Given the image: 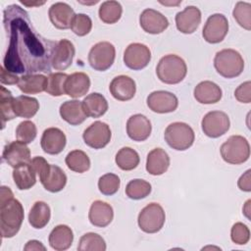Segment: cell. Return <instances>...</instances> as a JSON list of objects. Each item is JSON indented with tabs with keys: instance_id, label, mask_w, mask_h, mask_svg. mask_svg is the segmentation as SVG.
Returning <instances> with one entry per match:
<instances>
[{
	"instance_id": "37",
	"label": "cell",
	"mask_w": 251,
	"mask_h": 251,
	"mask_svg": "<svg viewBox=\"0 0 251 251\" xmlns=\"http://www.w3.org/2000/svg\"><path fill=\"white\" fill-rule=\"evenodd\" d=\"M151 192V184L140 178L130 180L126 186V194L133 200H140L147 197Z\"/></svg>"
},
{
	"instance_id": "17",
	"label": "cell",
	"mask_w": 251,
	"mask_h": 251,
	"mask_svg": "<svg viewBox=\"0 0 251 251\" xmlns=\"http://www.w3.org/2000/svg\"><path fill=\"white\" fill-rule=\"evenodd\" d=\"M48 16L52 25L58 29H68L75 16L73 8L65 2H57L50 6Z\"/></svg>"
},
{
	"instance_id": "3",
	"label": "cell",
	"mask_w": 251,
	"mask_h": 251,
	"mask_svg": "<svg viewBox=\"0 0 251 251\" xmlns=\"http://www.w3.org/2000/svg\"><path fill=\"white\" fill-rule=\"evenodd\" d=\"M29 163L38 175L41 184L47 191L53 193L59 192L66 186L67 176L60 167L48 164V162L40 156L32 158Z\"/></svg>"
},
{
	"instance_id": "43",
	"label": "cell",
	"mask_w": 251,
	"mask_h": 251,
	"mask_svg": "<svg viewBox=\"0 0 251 251\" xmlns=\"http://www.w3.org/2000/svg\"><path fill=\"white\" fill-rule=\"evenodd\" d=\"M37 134V129L35 125L30 121H24L19 124L16 128V136L17 139L28 144L31 143Z\"/></svg>"
},
{
	"instance_id": "12",
	"label": "cell",
	"mask_w": 251,
	"mask_h": 251,
	"mask_svg": "<svg viewBox=\"0 0 251 251\" xmlns=\"http://www.w3.org/2000/svg\"><path fill=\"white\" fill-rule=\"evenodd\" d=\"M112 133L110 126L103 122L96 121L91 124L82 134L86 145L94 149L104 148L111 140Z\"/></svg>"
},
{
	"instance_id": "47",
	"label": "cell",
	"mask_w": 251,
	"mask_h": 251,
	"mask_svg": "<svg viewBox=\"0 0 251 251\" xmlns=\"http://www.w3.org/2000/svg\"><path fill=\"white\" fill-rule=\"evenodd\" d=\"M1 70V76H0V80L2 84H16L19 82L20 77H18V75L8 70H6L4 68V66H2L0 68Z\"/></svg>"
},
{
	"instance_id": "11",
	"label": "cell",
	"mask_w": 251,
	"mask_h": 251,
	"mask_svg": "<svg viewBox=\"0 0 251 251\" xmlns=\"http://www.w3.org/2000/svg\"><path fill=\"white\" fill-rule=\"evenodd\" d=\"M228 31V22L223 14L210 16L203 27L202 35L208 43H219L224 40Z\"/></svg>"
},
{
	"instance_id": "7",
	"label": "cell",
	"mask_w": 251,
	"mask_h": 251,
	"mask_svg": "<svg viewBox=\"0 0 251 251\" xmlns=\"http://www.w3.org/2000/svg\"><path fill=\"white\" fill-rule=\"evenodd\" d=\"M221 155L225 162L239 165L246 162L250 156V145L241 135H231L221 146Z\"/></svg>"
},
{
	"instance_id": "29",
	"label": "cell",
	"mask_w": 251,
	"mask_h": 251,
	"mask_svg": "<svg viewBox=\"0 0 251 251\" xmlns=\"http://www.w3.org/2000/svg\"><path fill=\"white\" fill-rule=\"evenodd\" d=\"M36 173L30 163H25L13 171V179L16 186L21 190H26L31 188L36 182Z\"/></svg>"
},
{
	"instance_id": "9",
	"label": "cell",
	"mask_w": 251,
	"mask_h": 251,
	"mask_svg": "<svg viewBox=\"0 0 251 251\" xmlns=\"http://www.w3.org/2000/svg\"><path fill=\"white\" fill-rule=\"evenodd\" d=\"M115 57L114 45L108 41H101L91 47L88 53V63L95 71L104 72L113 65Z\"/></svg>"
},
{
	"instance_id": "22",
	"label": "cell",
	"mask_w": 251,
	"mask_h": 251,
	"mask_svg": "<svg viewBox=\"0 0 251 251\" xmlns=\"http://www.w3.org/2000/svg\"><path fill=\"white\" fill-rule=\"evenodd\" d=\"M75 46L68 39H61L57 42L53 53L52 67L57 71H64L68 69L75 57Z\"/></svg>"
},
{
	"instance_id": "26",
	"label": "cell",
	"mask_w": 251,
	"mask_h": 251,
	"mask_svg": "<svg viewBox=\"0 0 251 251\" xmlns=\"http://www.w3.org/2000/svg\"><path fill=\"white\" fill-rule=\"evenodd\" d=\"M60 115L64 121L72 126L80 125L87 118L82 102L78 100H69L64 102L60 106Z\"/></svg>"
},
{
	"instance_id": "46",
	"label": "cell",
	"mask_w": 251,
	"mask_h": 251,
	"mask_svg": "<svg viewBox=\"0 0 251 251\" xmlns=\"http://www.w3.org/2000/svg\"><path fill=\"white\" fill-rule=\"evenodd\" d=\"M235 98L241 103L251 102V82L245 81L241 83L234 91Z\"/></svg>"
},
{
	"instance_id": "2",
	"label": "cell",
	"mask_w": 251,
	"mask_h": 251,
	"mask_svg": "<svg viewBox=\"0 0 251 251\" xmlns=\"http://www.w3.org/2000/svg\"><path fill=\"white\" fill-rule=\"evenodd\" d=\"M24 207L14 197L0 201V229L3 238L16 235L24 221Z\"/></svg>"
},
{
	"instance_id": "24",
	"label": "cell",
	"mask_w": 251,
	"mask_h": 251,
	"mask_svg": "<svg viewBox=\"0 0 251 251\" xmlns=\"http://www.w3.org/2000/svg\"><path fill=\"white\" fill-rule=\"evenodd\" d=\"M90 87L89 76L82 72L69 75L65 83V92L73 98H79L87 93Z\"/></svg>"
},
{
	"instance_id": "35",
	"label": "cell",
	"mask_w": 251,
	"mask_h": 251,
	"mask_svg": "<svg viewBox=\"0 0 251 251\" xmlns=\"http://www.w3.org/2000/svg\"><path fill=\"white\" fill-rule=\"evenodd\" d=\"M67 167L75 173L82 174L89 170L90 168V159L85 152L81 150H73L71 151L65 159Z\"/></svg>"
},
{
	"instance_id": "44",
	"label": "cell",
	"mask_w": 251,
	"mask_h": 251,
	"mask_svg": "<svg viewBox=\"0 0 251 251\" xmlns=\"http://www.w3.org/2000/svg\"><path fill=\"white\" fill-rule=\"evenodd\" d=\"M71 28L75 34L84 36L90 32L92 28V21L90 17L85 14H76L74 17Z\"/></svg>"
},
{
	"instance_id": "25",
	"label": "cell",
	"mask_w": 251,
	"mask_h": 251,
	"mask_svg": "<svg viewBox=\"0 0 251 251\" xmlns=\"http://www.w3.org/2000/svg\"><path fill=\"white\" fill-rule=\"evenodd\" d=\"M194 98L201 104H214L221 100L223 92L221 87L210 80L199 82L193 91Z\"/></svg>"
},
{
	"instance_id": "23",
	"label": "cell",
	"mask_w": 251,
	"mask_h": 251,
	"mask_svg": "<svg viewBox=\"0 0 251 251\" xmlns=\"http://www.w3.org/2000/svg\"><path fill=\"white\" fill-rule=\"evenodd\" d=\"M114 218V211L110 204L96 200L94 201L89 209L88 219L89 222L98 227H105L111 224Z\"/></svg>"
},
{
	"instance_id": "36",
	"label": "cell",
	"mask_w": 251,
	"mask_h": 251,
	"mask_svg": "<svg viewBox=\"0 0 251 251\" xmlns=\"http://www.w3.org/2000/svg\"><path fill=\"white\" fill-rule=\"evenodd\" d=\"M117 166L123 171H131L139 164L138 153L130 147H123L118 151L115 158Z\"/></svg>"
},
{
	"instance_id": "40",
	"label": "cell",
	"mask_w": 251,
	"mask_h": 251,
	"mask_svg": "<svg viewBox=\"0 0 251 251\" xmlns=\"http://www.w3.org/2000/svg\"><path fill=\"white\" fill-rule=\"evenodd\" d=\"M69 75L65 73H51L47 76L46 92L52 96H61L66 94L65 83Z\"/></svg>"
},
{
	"instance_id": "42",
	"label": "cell",
	"mask_w": 251,
	"mask_h": 251,
	"mask_svg": "<svg viewBox=\"0 0 251 251\" xmlns=\"http://www.w3.org/2000/svg\"><path fill=\"white\" fill-rule=\"evenodd\" d=\"M120 177L112 173H108L99 177L98 188L104 195H113L120 188Z\"/></svg>"
},
{
	"instance_id": "33",
	"label": "cell",
	"mask_w": 251,
	"mask_h": 251,
	"mask_svg": "<svg viewBox=\"0 0 251 251\" xmlns=\"http://www.w3.org/2000/svg\"><path fill=\"white\" fill-rule=\"evenodd\" d=\"M14 112L17 117L32 118L39 110V103L36 98L26 95H21L14 98Z\"/></svg>"
},
{
	"instance_id": "1",
	"label": "cell",
	"mask_w": 251,
	"mask_h": 251,
	"mask_svg": "<svg viewBox=\"0 0 251 251\" xmlns=\"http://www.w3.org/2000/svg\"><path fill=\"white\" fill-rule=\"evenodd\" d=\"M3 25L9 36L3 66L14 74L33 75L51 70L56 41L39 34L26 11L12 4L3 11Z\"/></svg>"
},
{
	"instance_id": "31",
	"label": "cell",
	"mask_w": 251,
	"mask_h": 251,
	"mask_svg": "<svg viewBox=\"0 0 251 251\" xmlns=\"http://www.w3.org/2000/svg\"><path fill=\"white\" fill-rule=\"evenodd\" d=\"M82 106L87 117L99 118L108 110V102L106 98L97 92L88 94L82 101Z\"/></svg>"
},
{
	"instance_id": "8",
	"label": "cell",
	"mask_w": 251,
	"mask_h": 251,
	"mask_svg": "<svg viewBox=\"0 0 251 251\" xmlns=\"http://www.w3.org/2000/svg\"><path fill=\"white\" fill-rule=\"evenodd\" d=\"M166 215L158 203H150L139 213L137 223L140 229L146 233H156L164 226Z\"/></svg>"
},
{
	"instance_id": "4",
	"label": "cell",
	"mask_w": 251,
	"mask_h": 251,
	"mask_svg": "<svg viewBox=\"0 0 251 251\" xmlns=\"http://www.w3.org/2000/svg\"><path fill=\"white\" fill-rule=\"evenodd\" d=\"M186 73L187 67L184 60L175 54L162 57L156 68L158 78L167 84L179 83L185 77Z\"/></svg>"
},
{
	"instance_id": "49",
	"label": "cell",
	"mask_w": 251,
	"mask_h": 251,
	"mask_svg": "<svg viewBox=\"0 0 251 251\" xmlns=\"http://www.w3.org/2000/svg\"><path fill=\"white\" fill-rule=\"evenodd\" d=\"M24 250L25 251H32V250H43V251H45L46 248L40 241L33 239V240H29V241L26 242L25 246L24 247Z\"/></svg>"
},
{
	"instance_id": "30",
	"label": "cell",
	"mask_w": 251,
	"mask_h": 251,
	"mask_svg": "<svg viewBox=\"0 0 251 251\" xmlns=\"http://www.w3.org/2000/svg\"><path fill=\"white\" fill-rule=\"evenodd\" d=\"M47 76L44 75H24L20 77L18 86L25 94H37L46 90Z\"/></svg>"
},
{
	"instance_id": "15",
	"label": "cell",
	"mask_w": 251,
	"mask_h": 251,
	"mask_svg": "<svg viewBox=\"0 0 251 251\" xmlns=\"http://www.w3.org/2000/svg\"><path fill=\"white\" fill-rule=\"evenodd\" d=\"M3 160L12 168H17L30 161V150L25 143L17 140L8 143L3 150Z\"/></svg>"
},
{
	"instance_id": "13",
	"label": "cell",
	"mask_w": 251,
	"mask_h": 251,
	"mask_svg": "<svg viewBox=\"0 0 251 251\" xmlns=\"http://www.w3.org/2000/svg\"><path fill=\"white\" fill-rule=\"evenodd\" d=\"M151 60V51L149 47L142 43H130L125 50L124 63L134 71L144 69Z\"/></svg>"
},
{
	"instance_id": "16",
	"label": "cell",
	"mask_w": 251,
	"mask_h": 251,
	"mask_svg": "<svg viewBox=\"0 0 251 251\" xmlns=\"http://www.w3.org/2000/svg\"><path fill=\"white\" fill-rule=\"evenodd\" d=\"M139 24L142 29L150 34L162 33L169 26L168 19L154 9H145L139 17Z\"/></svg>"
},
{
	"instance_id": "10",
	"label": "cell",
	"mask_w": 251,
	"mask_h": 251,
	"mask_svg": "<svg viewBox=\"0 0 251 251\" xmlns=\"http://www.w3.org/2000/svg\"><path fill=\"white\" fill-rule=\"evenodd\" d=\"M229 126L228 116L222 111H211L207 113L201 122L203 132L212 138L224 135L229 129Z\"/></svg>"
},
{
	"instance_id": "34",
	"label": "cell",
	"mask_w": 251,
	"mask_h": 251,
	"mask_svg": "<svg viewBox=\"0 0 251 251\" xmlns=\"http://www.w3.org/2000/svg\"><path fill=\"white\" fill-rule=\"evenodd\" d=\"M122 13H123L122 5L120 4V2L114 1V0L103 2L100 5L99 11H98L100 20L103 23L109 24V25L117 23L121 19Z\"/></svg>"
},
{
	"instance_id": "38",
	"label": "cell",
	"mask_w": 251,
	"mask_h": 251,
	"mask_svg": "<svg viewBox=\"0 0 251 251\" xmlns=\"http://www.w3.org/2000/svg\"><path fill=\"white\" fill-rule=\"evenodd\" d=\"M77 250L79 251H105L106 243L103 237L94 232L83 234L78 242Z\"/></svg>"
},
{
	"instance_id": "32",
	"label": "cell",
	"mask_w": 251,
	"mask_h": 251,
	"mask_svg": "<svg viewBox=\"0 0 251 251\" xmlns=\"http://www.w3.org/2000/svg\"><path fill=\"white\" fill-rule=\"evenodd\" d=\"M51 217L50 207L44 201H36L28 214V223L34 228H43Z\"/></svg>"
},
{
	"instance_id": "18",
	"label": "cell",
	"mask_w": 251,
	"mask_h": 251,
	"mask_svg": "<svg viewBox=\"0 0 251 251\" xmlns=\"http://www.w3.org/2000/svg\"><path fill=\"white\" fill-rule=\"evenodd\" d=\"M67 138L65 133L58 127L46 128L41 136L40 144L43 151L50 155L61 153L66 146Z\"/></svg>"
},
{
	"instance_id": "50",
	"label": "cell",
	"mask_w": 251,
	"mask_h": 251,
	"mask_svg": "<svg viewBox=\"0 0 251 251\" xmlns=\"http://www.w3.org/2000/svg\"><path fill=\"white\" fill-rule=\"evenodd\" d=\"M250 203H251V201L250 200H248L246 203H245V207L243 208V213L245 214V216L248 218V219H250V216H249V212H250V209H249V205H250Z\"/></svg>"
},
{
	"instance_id": "6",
	"label": "cell",
	"mask_w": 251,
	"mask_h": 251,
	"mask_svg": "<svg viewBox=\"0 0 251 251\" xmlns=\"http://www.w3.org/2000/svg\"><path fill=\"white\" fill-rule=\"evenodd\" d=\"M164 137L170 147L175 150L184 151L192 146L195 134L192 127L187 124L176 122L167 126Z\"/></svg>"
},
{
	"instance_id": "14",
	"label": "cell",
	"mask_w": 251,
	"mask_h": 251,
	"mask_svg": "<svg viewBox=\"0 0 251 251\" xmlns=\"http://www.w3.org/2000/svg\"><path fill=\"white\" fill-rule=\"evenodd\" d=\"M146 102L149 109L158 114L172 113L178 106L177 97L174 93L165 90L151 92Z\"/></svg>"
},
{
	"instance_id": "45",
	"label": "cell",
	"mask_w": 251,
	"mask_h": 251,
	"mask_svg": "<svg viewBox=\"0 0 251 251\" xmlns=\"http://www.w3.org/2000/svg\"><path fill=\"white\" fill-rule=\"evenodd\" d=\"M230 238L238 245L246 244L250 239V230L243 223H235L230 230Z\"/></svg>"
},
{
	"instance_id": "28",
	"label": "cell",
	"mask_w": 251,
	"mask_h": 251,
	"mask_svg": "<svg viewBox=\"0 0 251 251\" xmlns=\"http://www.w3.org/2000/svg\"><path fill=\"white\" fill-rule=\"evenodd\" d=\"M48 240L51 248H53L54 250H67L71 247L74 240L73 230L70 226L66 225H59L52 229L49 234Z\"/></svg>"
},
{
	"instance_id": "39",
	"label": "cell",
	"mask_w": 251,
	"mask_h": 251,
	"mask_svg": "<svg viewBox=\"0 0 251 251\" xmlns=\"http://www.w3.org/2000/svg\"><path fill=\"white\" fill-rule=\"evenodd\" d=\"M13 102H14V97L12 96L11 91L6 89L4 86H1L0 111H1V119H2L3 127L7 121L13 120L17 117V115L14 112Z\"/></svg>"
},
{
	"instance_id": "5",
	"label": "cell",
	"mask_w": 251,
	"mask_h": 251,
	"mask_svg": "<svg viewBox=\"0 0 251 251\" xmlns=\"http://www.w3.org/2000/svg\"><path fill=\"white\" fill-rule=\"evenodd\" d=\"M214 67L222 76L233 78L243 72L244 61L240 53L236 50L223 49L216 53Z\"/></svg>"
},
{
	"instance_id": "19",
	"label": "cell",
	"mask_w": 251,
	"mask_h": 251,
	"mask_svg": "<svg viewBox=\"0 0 251 251\" xmlns=\"http://www.w3.org/2000/svg\"><path fill=\"white\" fill-rule=\"evenodd\" d=\"M201 23V12L195 6H187L176 15V28L185 34L193 33Z\"/></svg>"
},
{
	"instance_id": "21",
	"label": "cell",
	"mask_w": 251,
	"mask_h": 251,
	"mask_svg": "<svg viewBox=\"0 0 251 251\" xmlns=\"http://www.w3.org/2000/svg\"><path fill=\"white\" fill-rule=\"evenodd\" d=\"M109 89L115 99L119 101H128L134 97L136 85L131 77L122 75L112 79Z\"/></svg>"
},
{
	"instance_id": "27",
	"label": "cell",
	"mask_w": 251,
	"mask_h": 251,
	"mask_svg": "<svg viewBox=\"0 0 251 251\" xmlns=\"http://www.w3.org/2000/svg\"><path fill=\"white\" fill-rule=\"evenodd\" d=\"M170 166V157L162 148H155L147 155L146 171L152 176H161Z\"/></svg>"
},
{
	"instance_id": "48",
	"label": "cell",
	"mask_w": 251,
	"mask_h": 251,
	"mask_svg": "<svg viewBox=\"0 0 251 251\" xmlns=\"http://www.w3.org/2000/svg\"><path fill=\"white\" fill-rule=\"evenodd\" d=\"M250 170H247L238 179L237 185L240 190L250 192L251 191V177H250Z\"/></svg>"
},
{
	"instance_id": "20",
	"label": "cell",
	"mask_w": 251,
	"mask_h": 251,
	"mask_svg": "<svg viewBox=\"0 0 251 251\" xmlns=\"http://www.w3.org/2000/svg\"><path fill=\"white\" fill-rule=\"evenodd\" d=\"M151 130V123L144 115H132L126 122V133L128 137L134 141L146 140L149 137Z\"/></svg>"
},
{
	"instance_id": "41",
	"label": "cell",
	"mask_w": 251,
	"mask_h": 251,
	"mask_svg": "<svg viewBox=\"0 0 251 251\" xmlns=\"http://www.w3.org/2000/svg\"><path fill=\"white\" fill-rule=\"evenodd\" d=\"M232 16L237 24L246 30L251 29V4L239 1L235 4Z\"/></svg>"
}]
</instances>
